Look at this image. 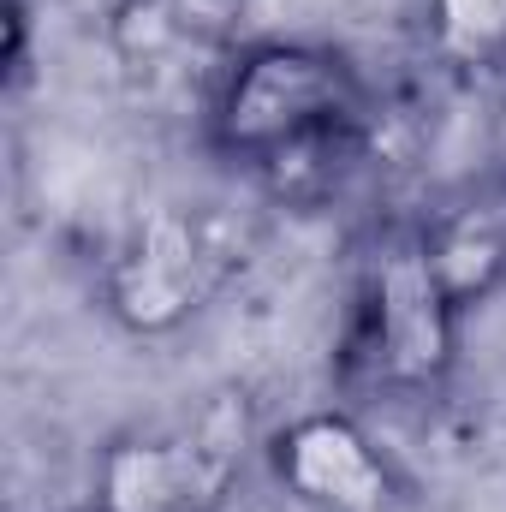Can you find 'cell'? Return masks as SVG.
<instances>
[{"mask_svg": "<svg viewBox=\"0 0 506 512\" xmlns=\"http://www.w3.org/2000/svg\"><path fill=\"white\" fill-rule=\"evenodd\" d=\"M358 126V78L340 54L268 42L251 48L215 102V137L227 155L262 167L280 191L298 185L304 167L346 155Z\"/></svg>", "mask_w": 506, "mask_h": 512, "instance_id": "6da1fadb", "label": "cell"}, {"mask_svg": "<svg viewBox=\"0 0 506 512\" xmlns=\"http://www.w3.org/2000/svg\"><path fill=\"white\" fill-rule=\"evenodd\" d=\"M453 322L459 304L441 286L429 245H393L364 286L358 358L381 387H435L453 364Z\"/></svg>", "mask_w": 506, "mask_h": 512, "instance_id": "7a4b0ae2", "label": "cell"}, {"mask_svg": "<svg viewBox=\"0 0 506 512\" xmlns=\"http://www.w3.org/2000/svg\"><path fill=\"white\" fill-rule=\"evenodd\" d=\"M233 256H239L233 233L215 215H197V209L149 215L131 233L126 251L114 256V274H108L114 316L137 334L179 328L185 316H197L209 304V292L227 280Z\"/></svg>", "mask_w": 506, "mask_h": 512, "instance_id": "3957f363", "label": "cell"}, {"mask_svg": "<svg viewBox=\"0 0 506 512\" xmlns=\"http://www.w3.org/2000/svg\"><path fill=\"white\" fill-rule=\"evenodd\" d=\"M233 465V435L215 429L120 441L102 465V512H215Z\"/></svg>", "mask_w": 506, "mask_h": 512, "instance_id": "277c9868", "label": "cell"}, {"mask_svg": "<svg viewBox=\"0 0 506 512\" xmlns=\"http://www.w3.org/2000/svg\"><path fill=\"white\" fill-rule=\"evenodd\" d=\"M274 471H280V483L292 495H304L310 507H328V512H381L393 501L387 459L376 453V441L340 411L298 417L274 441Z\"/></svg>", "mask_w": 506, "mask_h": 512, "instance_id": "5b68a950", "label": "cell"}, {"mask_svg": "<svg viewBox=\"0 0 506 512\" xmlns=\"http://www.w3.org/2000/svg\"><path fill=\"white\" fill-rule=\"evenodd\" d=\"M245 18V0H126L114 12V30L131 54H167V48H221Z\"/></svg>", "mask_w": 506, "mask_h": 512, "instance_id": "8992f818", "label": "cell"}, {"mask_svg": "<svg viewBox=\"0 0 506 512\" xmlns=\"http://www.w3.org/2000/svg\"><path fill=\"white\" fill-rule=\"evenodd\" d=\"M429 30L453 66L506 60V0H429Z\"/></svg>", "mask_w": 506, "mask_h": 512, "instance_id": "52a82bcc", "label": "cell"}]
</instances>
